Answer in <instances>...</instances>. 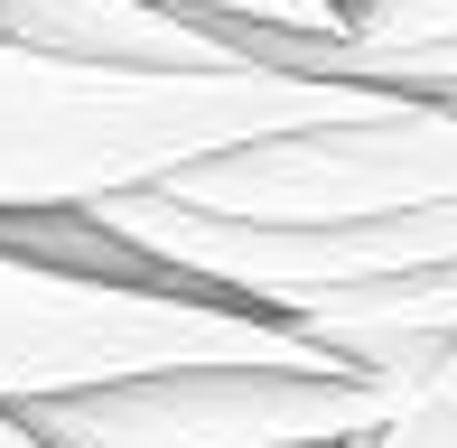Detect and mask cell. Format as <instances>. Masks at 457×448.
I'll return each mask as SVG.
<instances>
[{"label": "cell", "instance_id": "5", "mask_svg": "<svg viewBox=\"0 0 457 448\" xmlns=\"http://www.w3.org/2000/svg\"><path fill=\"white\" fill-rule=\"evenodd\" d=\"M0 37L94 66H253L215 19H187L169 0H0Z\"/></svg>", "mask_w": 457, "mask_h": 448}, {"label": "cell", "instance_id": "11", "mask_svg": "<svg viewBox=\"0 0 457 448\" xmlns=\"http://www.w3.org/2000/svg\"><path fill=\"white\" fill-rule=\"evenodd\" d=\"M345 448H364V439H345Z\"/></svg>", "mask_w": 457, "mask_h": 448}, {"label": "cell", "instance_id": "1", "mask_svg": "<svg viewBox=\"0 0 457 448\" xmlns=\"http://www.w3.org/2000/svg\"><path fill=\"white\" fill-rule=\"evenodd\" d=\"M383 104L392 85H337L289 66H94L0 37V215L140 196L243 140L355 121Z\"/></svg>", "mask_w": 457, "mask_h": 448}, {"label": "cell", "instance_id": "2", "mask_svg": "<svg viewBox=\"0 0 457 448\" xmlns=\"http://www.w3.org/2000/svg\"><path fill=\"white\" fill-rule=\"evenodd\" d=\"M345 345L253 309L224 290H150V280H85L0 243V411L85 383L178 374V364H337Z\"/></svg>", "mask_w": 457, "mask_h": 448}, {"label": "cell", "instance_id": "7", "mask_svg": "<svg viewBox=\"0 0 457 448\" xmlns=\"http://www.w3.org/2000/svg\"><path fill=\"white\" fill-rule=\"evenodd\" d=\"M364 448H457V336L439 345V374H429V393L411 402L402 420H383Z\"/></svg>", "mask_w": 457, "mask_h": 448}, {"label": "cell", "instance_id": "4", "mask_svg": "<svg viewBox=\"0 0 457 448\" xmlns=\"http://www.w3.org/2000/svg\"><path fill=\"white\" fill-rule=\"evenodd\" d=\"M178 206L234 215V224H364L402 206L457 196V104L439 94H392L355 121H299V131L243 140L224 159L169 178Z\"/></svg>", "mask_w": 457, "mask_h": 448}, {"label": "cell", "instance_id": "10", "mask_svg": "<svg viewBox=\"0 0 457 448\" xmlns=\"http://www.w3.org/2000/svg\"><path fill=\"white\" fill-rule=\"evenodd\" d=\"M337 10H345V19H364V10H373V0H337Z\"/></svg>", "mask_w": 457, "mask_h": 448}, {"label": "cell", "instance_id": "8", "mask_svg": "<svg viewBox=\"0 0 457 448\" xmlns=\"http://www.w3.org/2000/svg\"><path fill=\"white\" fill-rule=\"evenodd\" d=\"M337 37H364V47H420V37H457V0H373L355 29Z\"/></svg>", "mask_w": 457, "mask_h": 448}, {"label": "cell", "instance_id": "3", "mask_svg": "<svg viewBox=\"0 0 457 448\" xmlns=\"http://www.w3.org/2000/svg\"><path fill=\"white\" fill-rule=\"evenodd\" d=\"M439 345L402 364H178V374L19 402V420L47 448H337L402 420L439 374Z\"/></svg>", "mask_w": 457, "mask_h": 448}, {"label": "cell", "instance_id": "9", "mask_svg": "<svg viewBox=\"0 0 457 448\" xmlns=\"http://www.w3.org/2000/svg\"><path fill=\"white\" fill-rule=\"evenodd\" d=\"M0 448H47V439H37L29 420H19V411H0Z\"/></svg>", "mask_w": 457, "mask_h": 448}, {"label": "cell", "instance_id": "6", "mask_svg": "<svg viewBox=\"0 0 457 448\" xmlns=\"http://www.w3.org/2000/svg\"><path fill=\"white\" fill-rule=\"evenodd\" d=\"M169 10L215 19V29H299V37H337V29H355L337 0H169Z\"/></svg>", "mask_w": 457, "mask_h": 448}, {"label": "cell", "instance_id": "12", "mask_svg": "<svg viewBox=\"0 0 457 448\" xmlns=\"http://www.w3.org/2000/svg\"><path fill=\"white\" fill-rule=\"evenodd\" d=\"M448 104H457V94H448Z\"/></svg>", "mask_w": 457, "mask_h": 448}]
</instances>
